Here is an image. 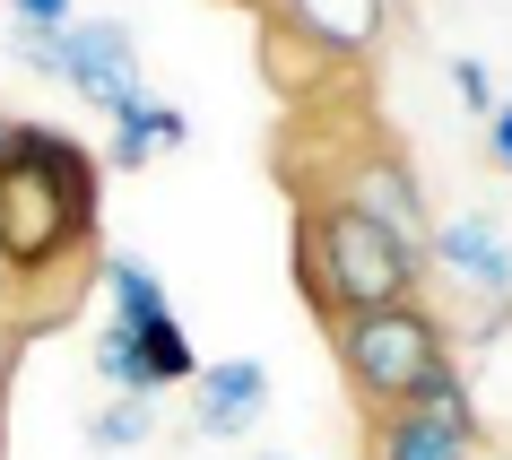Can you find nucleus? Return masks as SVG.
<instances>
[{"label": "nucleus", "mask_w": 512, "mask_h": 460, "mask_svg": "<svg viewBox=\"0 0 512 460\" xmlns=\"http://www.w3.org/2000/svg\"><path fill=\"white\" fill-rule=\"evenodd\" d=\"M96 165L70 131L53 122H18V148L0 165V261L27 278V287H53L79 278L87 244H96Z\"/></svg>", "instance_id": "obj_1"}, {"label": "nucleus", "mask_w": 512, "mask_h": 460, "mask_svg": "<svg viewBox=\"0 0 512 460\" xmlns=\"http://www.w3.org/2000/svg\"><path fill=\"white\" fill-rule=\"evenodd\" d=\"M296 278L313 313H374V304H408L426 296V252H408L400 235L365 226L339 200H304L296 217Z\"/></svg>", "instance_id": "obj_2"}, {"label": "nucleus", "mask_w": 512, "mask_h": 460, "mask_svg": "<svg viewBox=\"0 0 512 460\" xmlns=\"http://www.w3.org/2000/svg\"><path fill=\"white\" fill-rule=\"evenodd\" d=\"M330 356L348 391L365 400V417H400L417 391H426L443 365H452V339H443V313L426 296L408 304H374V313H330Z\"/></svg>", "instance_id": "obj_3"}, {"label": "nucleus", "mask_w": 512, "mask_h": 460, "mask_svg": "<svg viewBox=\"0 0 512 460\" xmlns=\"http://www.w3.org/2000/svg\"><path fill=\"white\" fill-rule=\"evenodd\" d=\"M96 287H105V304H113V330H131V348L148 356L157 391H174V382L200 374L183 313H174V296L157 287V270H148L139 252H105V261H96Z\"/></svg>", "instance_id": "obj_4"}, {"label": "nucleus", "mask_w": 512, "mask_h": 460, "mask_svg": "<svg viewBox=\"0 0 512 460\" xmlns=\"http://www.w3.org/2000/svg\"><path fill=\"white\" fill-rule=\"evenodd\" d=\"M313 200H339V209H356L365 226H382V235H400L408 252H426V183H417V165L400 157V148H382V139H365L339 174H330V191H313Z\"/></svg>", "instance_id": "obj_5"}, {"label": "nucleus", "mask_w": 512, "mask_h": 460, "mask_svg": "<svg viewBox=\"0 0 512 460\" xmlns=\"http://www.w3.org/2000/svg\"><path fill=\"white\" fill-rule=\"evenodd\" d=\"M426 278L469 304H512V226L495 209H460L426 226Z\"/></svg>", "instance_id": "obj_6"}, {"label": "nucleus", "mask_w": 512, "mask_h": 460, "mask_svg": "<svg viewBox=\"0 0 512 460\" xmlns=\"http://www.w3.org/2000/svg\"><path fill=\"white\" fill-rule=\"evenodd\" d=\"M44 79H61L79 105L113 113L139 96V44L122 18H70V27L53 35V61H44Z\"/></svg>", "instance_id": "obj_7"}, {"label": "nucleus", "mask_w": 512, "mask_h": 460, "mask_svg": "<svg viewBox=\"0 0 512 460\" xmlns=\"http://www.w3.org/2000/svg\"><path fill=\"white\" fill-rule=\"evenodd\" d=\"M278 35L313 44L322 61H365L391 27V0H261Z\"/></svg>", "instance_id": "obj_8"}, {"label": "nucleus", "mask_w": 512, "mask_h": 460, "mask_svg": "<svg viewBox=\"0 0 512 460\" xmlns=\"http://www.w3.org/2000/svg\"><path fill=\"white\" fill-rule=\"evenodd\" d=\"M261 408H270V374L252 356H226V365H200L191 374V434L200 443H243L261 434Z\"/></svg>", "instance_id": "obj_9"}, {"label": "nucleus", "mask_w": 512, "mask_h": 460, "mask_svg": "<svg viewBox=\"0 0 512 460\" xmlns=\"http://www.w3.org/2000/svg\"><path fill=\"white\" fill-rule=\"evenodd\" d=\"M174 148H191V113L157 105V96H131V105H113V139H105V157L122 165V174H148V165L174 157Z\"/></svg>", "instance_id": "obj_10"}, {"label": "nucleus", "mask_w": 512, "mask_h": 460, "mask_svg": "<svg viewBox=\"0 0 512 460\" xmlns=\"http://www.w3.org/2000/svg\"><path fill=\"white\" fill-rule=\"evenodd\" d=\"M408 417H417L426 434H443L452 452H469V460L486 452V426H478V408H469V382H460V365H443V374H434L426 391L408 400Z\"/></svg>", "instance_id": "obj_11"}, {"label": "nucleus", "mask_w": 512, "mask_h": 460, "mask_svg": "<svg viewBox=\"0 0 512 460\" xmlns=\"http://www.w3.org/2000/svg\"><path fill=\"white\" fill-rule=\"evenodd\" d=\"M365 460H469V452H452L443 434H426L417 417H374V434H365Z\"/></svg>", "instance_id": "obj_12"}, {"label": "nucleus", "mask_w": 512, "mask_h": 460, "mask_svg": "<svg viewBox=\"0 0 512 460\" xmlns=\"http://www.w3.org/2000/svg\"><path fill=\"white\" fill-rule=\"evenodd\" d=\"M148 434H157V400H122V391H113V400L87 417V443H96V452H139Z\"/></svg>", "instance_id": "obj_13"}, {"label": "nucleus", "mask_w": 512, "mask_h": 460, "mask_svg": "<svg viewBox=\"0 0 512 460\" xmlns=\"http://www.w3.org/2000/svg\"><path fill=\"white\" fill-rule=\"evenodd\" d=\"M452 96H460L469 113H478V122H486L495 105H504V96H495V70H486V61H469V53L452 61Z\"/></svg>", "instance_id": "obj_14"}, {"label": "nucleus", "mask_w": 512, "mask_h": 460, "mask_svg": "<svg viewBox=\"0 0 512 460\" xmlns=\"http://www.w3.org/2000/svg\"><path fill=\"white\" fill-rule=\"evenodd\" d=\"M79 18V0H9V27H44V35H61Z\"/></svg>", "instance_id": "obj_15"}, {"label": "nucleus", "mask_w": 512, "mask_h": 460, "mask_svg": "<svg viewBox=\"0 0 512 460\" xmlns=\"http://www.w3.org/2000/svg\"><path fill=\"white\" fill-rule=\"evenodd\" d=\"M486 157H495V165L512 174V105H495V113H486Z\"/></svg>", "instance_id": "obj_16"}, {"label": "nucleus", "mask_w": 512, "mask_h": 460, "mask_svg": "<svg viewBox=\"0 0 512 460\" xmlns=\"http://www.w3.org/2000/svg\"><path fill=\"white\" fill-rule=\"evenodd\" d=\"M478 460H512V452H478Z\"/></svg>", "instance_id": "obj_17"}, {"label": "nucleus", "mask_w": 512, "mask_h": 460, "mask_svg": "<svg viewBox=\"0 0 512 460\" xmlns=\"http://www.w3.org/2000/svg\"><path fill=\"white\" fill-rule=\"evenodd\" d=\"M261 460H287V452H261Z\"/></svg>", "instance_id": "obj_18"}]
</instances>
